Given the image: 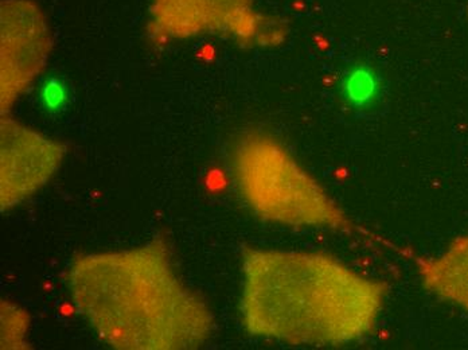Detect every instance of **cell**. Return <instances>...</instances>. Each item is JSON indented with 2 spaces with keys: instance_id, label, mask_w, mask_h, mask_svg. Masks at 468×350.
Returning a JSON list of instances; mask_svg holds the SVG:
<instances>
[{
  "instance_id": "cell-7",
  "label": "cell",
  "mask_w": 468,
  "mask_h": 350,
  "mask_svg": "<svg viewBox=\"0 0 468 350\" xmlns=\"http://www.w3.org/2000/svg\"><path fill=\"white\" fill-rule=\"evenodd\" d=\"M425 289L468 312V235L436 259H418Z\"/></svg>"
},
{
  "instance_id": "cell-6",
  "label": "cell",
  "mask_w": 468,
  "mask_h": 350,
  "mask_svg": "<svg viewBox=\"0 0 468 350\" xmlns=\"http://www.w3.org/2000/svg\"><path fill=\"white\" fill-rule=\"evenodd\" d=\"M64 144L3 115L0 123V204L7 210L39 192L61 167Z\"/></svg>"
},
{
  "instance_id": "cell-2",
  "label": "cell",
  "mask_w": 468,
  "mask_h": 350,
  "mask_svg": "<svg viewBox=\"0 0 468 350\" xmlns=\"http://www.w3.org/2000/svg\"><path fill=\"white\" fill-rule=\"evenodd\" d=\"M67 284L76 312L113 349H197L213 332L209 306L176 274L161 239L79 255Z\"/></svg>"
},
{
  "instance_id": "cell-1",
  "label": "cell",
  "mask_w": 468,
  "mask_h": 350,
  "mask_svg": "<svg viewBox=\"0 0 468 350\" xmlns=\"http://www.w3.org/2000/svg\"><path fill=\"white\" fill-rule=\"evenodd\" d=\"M239 314L253 337L293 346H342L376 329L388 284L322 252L247 247Z\"/></svg>"
},
{
  "instance_id": "cell-5",
  "label": "cell",
  "mask_w": 468,
  "mask_h": 350,
  "mask_svg": "<svg viewBox=\"0 0 468 350\" xmlns=\"http://www.w3.org/2000/svg\"><path fill=\"white\" fill-rule=\"evenodd\" d=\"M0 101L7 115L47 65L51 34L33 0H3L0 5Z\"/></svg>"
},
{
  "instance_id": "cell-8",
  "label": "cell",
  "mask_w": 468,
  "mask_h": 350,
  "mask_svg": "<svg viewBox=\"0 0 468 350\" xmlns=\"http://www.w3.org/2000/svg\"><path fill=\"white\" fill-rule=\"evenodd\" d=\"M339 98L356 112L373 110L384 95V79L372 65L358 62L350 65L338 82Z\"/></svg>"
},
{
  "instance_id": "cell-4",
  "label": "cell",
  "mask_w": 468,
  "mask_h": 350,
  "mask_svg": "<svg viewBox=\"0 0 468 350\" xmlns=\"http://www.w3.org/2000/svg\"><path fill=\"white\" fill-rule=\"evenodd\" d=\"M287 24L258 10L253 0H153L148 34L153 39L218 36L242 48L276 47Z\"/></svg>"
},
{
  "instance_id": "cell-9",
  "label": "cell",
  "mask_w": 468,
  "mask_h": 350,
  "mask_svg": "<svg viewBox=\"0 0 468 350\" xmlns=\"http://www.w3.org/2000/svg\"><path fill=\"white\" fill-rule=\"evenodd\" d=\"M39 98H41L45 110H48V112H58V111L64 110L69 102L70 90L64 80L58 79V77H50L41 85Z\"/></svg>"
},
{
  "instance_id": "cell-3",
  "label": "cell",
  "mask_w": 468,
  "mask_h": 350,
  "mask_svg": "<svg viewBox=\"0 0 468 350\" xmlns=\"http://www.w3.org/2000/svg\"><path fill=\"white\" fill-rule=\"evenodd\" d=\"M228 164L237 193L260 220L288 228L359 233L395 249L356 226L295 156L270 133L255 130L239 133L228 151Z\"/></svg>"
}]
</instances>
